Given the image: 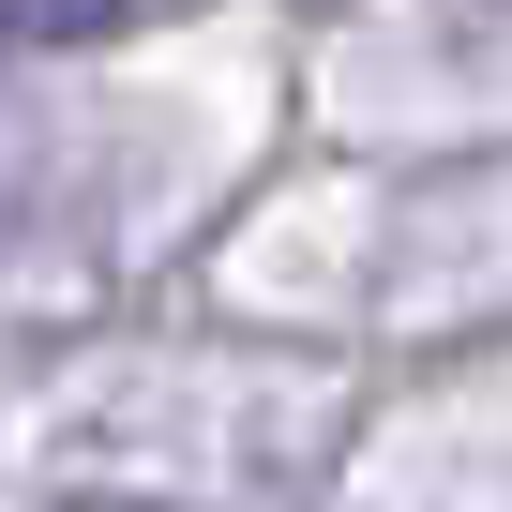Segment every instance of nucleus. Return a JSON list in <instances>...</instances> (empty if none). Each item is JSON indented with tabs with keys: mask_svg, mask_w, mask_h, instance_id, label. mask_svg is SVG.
<instances>
[{
	"mask_svg": "<svg viewBox=\"0 0 512 512\" xmlns=\"http://www.w3.org/2000/svg\"><path fill=\"white\" fill-rule=\"evenodd\" d=\"M211 0H0V61H61V46H136V31H181Z\"/></svg>",
	"mask_w": 512,
	"mask_h": 512,
	"instance_id": "f257e3e1",
	"label": "nucleus"
},
{
	"mask_svg": "<svg viewBox=\"0 0 512 512\" xmlns=\"http://www.w3.org/2000/svg\"><path fill=\"white\" fill-rule=\"evenodd\" d=\"M91 512H136V497H91Z\"/></svg>",
	"mask_w": 512,
	"mask_h": 512,
	"instance_id": "f03ea898",
	"label": "nucleus"
}]
</instances>
